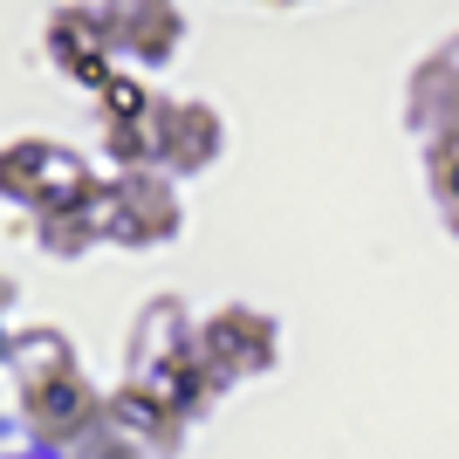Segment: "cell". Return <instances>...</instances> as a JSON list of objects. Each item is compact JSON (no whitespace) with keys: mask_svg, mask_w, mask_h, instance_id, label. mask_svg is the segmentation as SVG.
I'll return each instance as SVG.
<instances>
[{"mask_svg":"<svg viewBox=\"0 0 459 459\" xmlns=\"http://www.w3.org/2000/svg\"><path fill=\"white\" fill-rule=\"evenodd\" d=\"M96 186H103V178H96ZM35 247L56 254V261H82L90 247H103V212H96V192L69 199V206L35 212Z\"/></svg>","mask_w":459,"mask_h":459,"instance_id":"30bf717a","label":"cell"},{"mask_svg":"<svg viewBox=\"0 0 459 459\" xmlns=\"http://www.w3.org/2000/svg\"><path fill=\"white\" fill-rule=\"evenodd\" d=\"M96 14H103L110 56L137 62V69H165V62L186 48V14H178V0H96Z\"/></svg>","mask_w":459,"mask_h":459,"instance_id":"52a82bcc","label":"cell"},{"mask_svg":"<svg viewBox=\"0 0 459 459\" xmlns=\"http://www.w3.org/2000/svg\"><path fill=\"white\" fill-rule=\"evenodd\" d=\"M152 117H158V90L144 76H110L96 90V131H103V152H110L117 172H137L152 165Z\"/></svg>","mask_w":459,"mask_h":459,"instance_id":"ba28073f","label":"cell"},{"mask_svg":"<svg viewBox=\"0 0 459 459\" xmlns=\"http://www.w3.org/2000/svg\"><path fill=\"white\" fill-rule=\"evenodd\" d=\"M0 364H7V336H0Z\"/></svg>","mask_w":459,"mask_h":459,"instance_id":"5bb4252c","label":"cell"},{"mask_svg":"<svg viewBox=\"0 0 459 459\" xmlns=\"http://www.w3.org/2000/svg\"><path fill=\"white\" fill-rule=\"evenodd\" d=\"M96 212H103V240L117 247H172L178 227H186V199L158 165H137V172H117L96 186Z\"/></svg>","mask_w":459,"mask_h":459,"instance_id":"6da1fadb","label":"cell"},{"mask_svg":"<svg viewBox=\"0 0 459 459\" xmlns=\"http://www.w3.org/2000/svg\"><path fill=\"white\" fill-rule=\"evenodd\" d=\"M425 178H432V199H439V212L453 220V233H459V131L432 137V152H425Z\"/></svg>","mask_w":459,"mask_h":459,"instance_id":"8fae6325","label":"cell"},{"mask_svg":"<svg viewBox=\"0 0 459 459\" xmlns=\"http://www.w3.org/2000/svg\"><path fill=\"white\" fill-rule=\"evenodd\" d=\"M152 165L165 178H199L206 165H220L227 152V117L199 103V96H158V117H152Z\"/></svg>","mask_w":459,"mask_h":459,"instance_id":"277c9868","label":"cell"},{"mask_svg":"<svg viewBox=\"0 0 459 459\" xmlns=\"http://www.w3.org/2000/svg\"><path fill=\"white\" fill-rule=\"evenodd\" d=\"M7 302H14V281H7V274H0V316H7Z\"/></svg>","mask_w":459,"mask_h":459,"instance_id":"4fadbf2b","label":"cell"},{"mask_svg":"<svg viewBox=\"0 0 459 459\" xmlns=\"http://www.w3.org/2000/svg\"><path fill=\"white\" fill-rule=\"evenodd\" d=\"M21 419L41 446L56 453H76L103 432V391L82 377V364H56V370H35L21 377Z\"/></svg>","mask_w":459,"mask_h":459,"instance_id":"7a4b0ae2","label":"cell"},{"mask_svg":"<svg viewBox=\"0 0 459 459\" xmlns=\"http://www.w3.org/2000/svg\"><path fill=\"white\" fill-rule=\"evenodd\" d=\"M192 343H199V364L212 370L220 384H240V377H261V370H274V357H281V329L261 316V308H220V316H206V323L192 329Z\"/></svg>","mask_w":459,"mask_h":459,"instance_id":"8992f818","label":"cell"},{"mask_svg":"<svg viewBox=\"0 0 459 459\" xmlns=\"http://www.w3.org/2000/svg\"><path fill=\"white\" fill-rule=\"evenodd\" d=\"M76 459H137V453H124V446H117L110 432H96L90 446H76Z\"/></svg>","mask_w":459,"mask_h":459,"instance_id":"7c38bea8","label":"cell"},{"mask_svg":"<svg viewBox=\"0 0 459 459\" xmlns=\"http://www.w3.org/2000/svg\"><path fill=\"white\" fill-rule=\"evenodd\" d=\"M186 425L192 419L144 377H124L110 398H103V432L137 459H172L178 446H186Z\"/></svg>","mask_w":459,"mask_h":459,"instance_id":"5b68a950","label":"cell"},{"mask_svg":"<svg viewBox=\"0 0 459 459\" xmlns=\"http://www.w3.org/2000/svg\"><path fill=\"white\" fill-rule=\"evenodd\" d=\"M96 192V172L82 165V152L56 144V137H14L0 144V199L7 206H28V212H48V206H69Z\"/></svg>","mask_w":459,"mask_h":459,"instance_id":"3957f363","label":"cell"},{"mask_svg":"<svg viewBox=\"0 0 459 459\" xmlns=\"http://www.w3.org/2000/svg\"><path fill=\"white\" fill-rule=\"evenodd\" d=\"M41 48H48V62H56L62 76H76L90 96L117 76V56H110V35H103V14H96L90 0H62L56 14H48V28H41Z\"/></svg>","mask_w":459,"mask_h":459,"instance_id":"9c48e42d","label":"cell"}]
</instances>
